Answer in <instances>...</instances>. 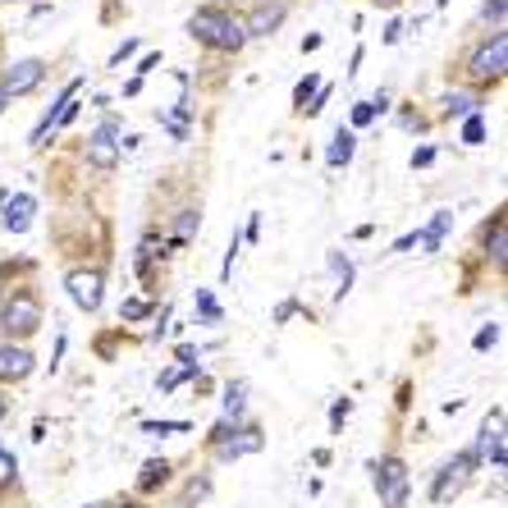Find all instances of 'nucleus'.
I'll return each mask as SVG.
<instances>
[{
  "mask_svg": "<svg viewBox=\"0 0 508 508\" xmlns=\"http://www.w3.org/2000/svg\"><path fill=\"white\" fill-rule=\"evenodd\" d=\"M165 481H170V463H165V458H151V463H142L138 490L147 495V490H156V486H165Z\"/></svg>",
  "mask_w": 508,
  "mask_h": 508,
  "instance_id": "nucleus-17",
  "label": "nucleus"
},
{
  "mask_svg": "<svg viewBox=\"0 0 508 508\" xmlns=\"http://www.w3.org/2000/svg\"><path fill=\"white\" fill-rule=\"evenodd\" d=\"M440 105H444V119H467V115H476L481 101H476L472 92H449Z\"/></svg>",
  "mask_w": 508,
  "mask_h": 508,
  "instance_id": "nucleus-15",
  "label": "nucleus"
},
{
  "mask_svg": "<svg viewBox=\"0 0 508 508\" xmlns=\"http://www.w3.org/2000/svg\"><path fill=\"white\" fill-rule=\"evenodd\" d=\"M486 252L495 266H504V257H508V220L504 216H495V229L486 234Z\"/></svg>",
  "mask_w": 508,
  "mask_h": 508,
  "instance_id": "nucleus-16",
  "label": "nucleus"
},
{
  "mask_svg": "<svg viewBox=\"0 0 508 508\" xmlns=\"http://www.w3.org/2000/svg\"><path fill=\"white\" fill-rule=\"evenodd\" d=\"M472 458H476V467L490 463L495 472H504V408H495V412L486 417V426H481V435H476Z\"/></svg>",
  "mask_w": 508,
  "mask_h": 508,
  "instance_id": "nucleus-4",
  "label": "nucleus"
},
{
  "mask_svg": "<svg viewBox=\"0 0 508 508\" xmlns=\"http://www.w3.org/2000/svg\"><path fill=\"white\" fill-rule=\"evenodd\" d=\"M349 408H353L349 398H339V404L330 408V426H335V431H339V426H343V417H349Z\"/></svg>",
  "mask_w": 508,
  "mask_h": 508,
  "instance_id": "nucleus-32",
  "label": "nucleus"
},
{
  "mask_svg": "<svg viewBox=\"0 0 508 508\" xmlns=\"http://www.w3.org/2000/svg\"><path fill=\"white\" fill-rule=\"evenodd\" d=\"M472 467H476L472 453H458L453 463H444V467H440V476H435V486H431V499H435V504H449L453 495L463 490V481L472 476Z\"/></svg>",
  "mask_w": 508,
  "mask_h": 508,
  "instance_id": "nucleus-7",
  "label": "nucleus"
},
{
  "mask_svg": "<svg viewBox=\"0 0 508 508\" xmlns=\"http://www.w3.org/2000/svg\"><path fill=\"white\" fill-rule=\"evenodd\" d=\"M463 142H467V147H481V142H486V119H481V115H467V124H463Z\"/></svg>",
  "mask_w": 508,
  "mask_h": 508,
  "instance_id": "nucleus-23",
  "label": "nucleus"
},
{
  "mask_svg": "<svg viewBox=\"0 0 508 508\" xmlns=\"http://www.w3.org/2000/svg\"><path fill=\"white\" fill-rule=\"evenodd\" d=\"M65 289H69L73 307H83V312H96V307H101V289H105V280H101V271H69Z\"/></svg>",
  "mask_w": 508,
  "mask_h": 508,
  "instance_id": "nucleus-8",
  "label": "nucleus"
},
{
  "mask_svg": "<svg viewBox=\"0 0 508 508\" xmlns=\"http://www.w3.org/2000/svg\"><path fill=\"white\" fill-rule=\"evenodd\" d=\"M197 312H202V320H206V326H216V320H220V303L211 298L206 289H197Z\"/></svg>",
  "mask_w": 508,
  "mask_h": 508,
  "instance_id": "nucleus-25",
  "label": "nucleus"
},
{
  "mask_svg": "<svg viewBox=\"0 0 508 508\" xmlns=\"http://www.w3.org/2000/svg\"><path fill=\"white\" fill-rule=\"evenodd\" d=\"M0 417H5V398H0Z\"/></svg>",
  "mask_w": 508,
  "mask_h": 508,
  "instance_id": "nucleus-37",
  "label": "nucleus"
},
{
  "mask_svg": "<svg viewBox=\"0 0 508 508\" xmlns=\"http://www.w3.org/2000/svg\"><path fill=\"white\" fill-rule=\"evenodd\" d=\"M128 508H138V504H128Z\"/></svg>",
  "mask_w": 508,
  "mask_h": 508,
  "instance_id": "nucleus-40",
  "label": "nucleus"
},
{
  "mask_svg": "<svg viewBox=\"0 0 508 508\" xmlns=\"http://www.w3.org/2000/svg\"><path fill=\"white\" fill-rule=\"evenodd\" d=\"M33 353L23 349V343H5L0 349V381H28L33 376Z\"/></svg>",
  "mask_w": 508,
  "mask_h": 508,
  "instance_id": "nucleus-11",
  "label": "nucleus"
},
{
  "mask_svg": "<svg viewBox=\"0 0 508 508\" xmlns=\"http://www.w3.org/2000/svg\"><path fill=\"white\" fill-rule=\"evenodd\" d=\"M0 206H5V197H0Z\"/></svg>",
  "mask_w": 508,
  "mask_h": 508,
  "instance_id": "nucleus-39",
  "label": "nucleus"
},
{
  "mask_svg": "<svg viewBox=\"0 0 508 508\" xmlns=\"http://www.w3.org/2000/svg\"><path fill=\"white\" fill-rule=\"evenodd\" d=\"M293 312H298V303H280V312H275V320H289Z\"/></svg>",
  "mask_w": 508,
  "mask_h": 508,
  "instance_id": "nucleus-35",
  "label": "nucleus"
},
{
  "mask_svg": "<svg viewBox=\"0 0 508 508\" xmlns=\"http://www.w3.org/2000/svg\"><path fill=\"white\" fill-rule=\"evenodd\" d=\"M408 463L404 458H385L381 467H376V490H381V499H385V508H404L408 504Z\"/></svg>",
  "mask_w": 508,
  "mask_h": 508,
  "instance_id": "nucleus-5",
  "label": "nucleus"
},
{
  "mask_svg": "<svg viewBox=\"0 0 508 508\" xmlns=\"http://www.w3.org/2000/svg\"><path fill=\"white\" fill-rule=\"evenodd\" d=\"M156 65H160V56H156V50H147V56H142V65H138V78H142V73H151Z\"/></svg>",
  "mask_w": 508,
  "mask_h": 508,
  "instance_id": "nucleus-34",
  "label": "nucleus"
},
{
  "mask_svg": "<svg viewBox=\"0 0 508 508\" xmlns=\"http://www.w3.org/2000/svg\"><path fill=\"white\" fill-rule=\"evenodd\" d=\"M284 14H289L284 0H257L252 14L243 19V28H248V37H271L280 23H284Z\"/></svg>",
  "mask_w": 508,
  "mask_h": 508,
  "instance_id": "nucleus-10",
  "label": "nucleus"
},
{
  "mask_svg": "<svg viewBox=\"0 0 508 508\" xmlns=\"http://www.w3.org/2000/svg\"><path fill=\"white\" fill-rule=\"evenodd\" d=\"M0 211H5V229H10V234H23V229L33 225L37 202H33V193H19V197H5V206H0Z\"/></svg>",
  "mask_w": 508,
  "mask_h": 508,
  "instance_id": "nucleus-12",
  "label": "nucleus"
},
{
  "mask_svg": "<svg viewBox=\"0 0 508 508\" xmlns=\"http://www.w3.org/2000/svg\"><path fill=\"white\" fill-rule=\"evenodd\" d=\"M243 408H248V385L234 381L225 389V421H238V417H243Z\"/></svg>",
  "mask_w": 508,
  "mask_h": 508,
  "instance_id": "nucleus-19",
  "label": "nucleus"
},
{
  "mask_svg": "<svg viewBox=\"0 0 508 508\" xmlns=\"http://www.w3.org/2000/svg\"><path fill=\"white\" fill-rule=\"evenodd\" d=\"M495 343H499V326H495V320H490V326H481V330H476V339H472V349H476V353H490Z\"/></svg>",
  "mask_w": 508,
  "mask_h": 508,
  "instance_id": "nucleus-24",
  "label": "nucleus"
},
{
  "mask_svg": "<svg viewBox=\"0 0 508 508\" xmlns=\"http://www.w3.org/2000/svg\"><path fill=\"white\" fill-rule=\"evenodd\" d=\"M193 371H197V362H189V366H183V371H165V376H160V389H174L183 376H193Z\"/></svg>",
  "mask_w": 508,
  "mask_h": 508,
  "instance_id": "nucleus-30",
  "label": "nucleus"
},
{
  "mask_svg": "<svg viewBox=\"0 0 508 508\" xmlns=\"http://www.w3.org/2000/svg\"><path fill=\"white\" fill-rule=\"evenodd\" d=\"M133 50H138V37H128V42H124V46L115 50V56H111V65H124V60L133 56Z\"/></svg>",
  "mask_w": 508,
  "mask_h": 508,
  "instance_id": "nucleus-33",
  "label": "nucleus"
},
{
  "mask_svg": "<svg viewBox=\"0 0 508 508\" xmlns=\"http://www.w3.org/2000/svg\"><path fill=\"white\" fill-rule=\"evenodd\" d=\"M42 78H46V60H19V65L5 69V78H0V92H5V96H23V92H33Z\"/></svg>",
  "mask_w": 508,
  "mask_h": 508,
  "instance_id": "nucleus-9",
  "label": "nucleus"
},
{
  "mask_svg": "<svg viewBox=\"0 0 508 508\" xmlns=\"http://www.w3.org/2000/svg\"><path fill=\"white\" fill-rule=\"evenodd\" d=\"M353 151H358V133H353V128H339V133H335V142H330V151H326L330 170H343V165L353 160Z\"/></svg>",
  "mask_w": 508,
  "mask_h": 508,
  "instance_id": "nucleus-14",
  "label": "nucleus"
},
{
  "mask_svg": "<svg viewBox=\"0 0 508 508\" xmlns=\"http://www.w3.org/2000/svg\"><path fill=\"white\" fill-rule=\"evenodd\" d=\"M37 326H42V303H37V293H14V298L0 307V330L10 335V343L37 335Z\"/></svg>",
  "mask_w": 508,
  "mask_h": 508,
  "instance_id": "nucleus-2",
  "label": "nucleus"
},
{
  "mask_svg": "<svg viewBox=\"0 0 508 508\" xmlns=\"http://www.w3.org/2000/svg\"><path fill=\"white\" fill-rule=\"evenodd\" d=\"M5 101H10V96H5V92H0V111H5Z\"/></svg>",
  "mask_w": 508,
  "mask_h": 508,
  "instance_id": "nucleus-36",
  "label": "nucleus"
},
{
  "mask_svg": "<svg viewBox=\"0 0 508 508\" xmlns=\"http://www.w3.org/2000/svg\"><path fill=\"white\" fill-rule=\"evenodd\" d=\"M92 508H105V504H92Z\"/></svg>",
  "mask_w": 508,
  "mask_h": 508,
  "instance_id": "nucleus-38",
  "label": "nucleus"
},
{
  "mask_svg": "<svg viewBox=\"0 0 508 508\" xmlns=\"http://www.w3.org/2000/svg\"><path fill=\"white\" fill-rule=\"evenodd\" d=\"M19 476V463H14V453L0 444V486H10V481Z\"/></svg>",
  "mask_w": 508,
  "mask_h": 508,
  "instance_id": "nucleus-27",
  "label": "nucleus"
},
{
  "mask_svg": "<svg viewBox=\"0 0 508 508\" xmlns=\"http://www.w3.org/2000/svg\"><path fill=\"white\" fill-rule=\"evenodd\" d=\"M504 65H508V37H504V33H490V42L472 56L467 73L476 78V83H499V78H504Z\"/></svg>",
  "mask_w": 508,
  "mask_h": 508,
  "instance_id": "nucleus-3",
  "label": "nucleus"
},
{
  "mask_svg": "<svg viewBox=\"0 0 508 508\" xmlns=\"http://www.w3.org/2000/svg\"><path fill=\"white\" fill-rule=\"evenodd\" d=\"M257 449H261V431H257V426H248V431H238V440H220L216 444V458L234 463V458H243V453H257Z\"/></svg>",
  "mask_w": 508,
  "mask_h": 508,
  "instance_id": "nucleus-13",
  "label": "nucleus"
},
{
  "mask_svg": "<svg viewBox=\"0 0 508 508\" xmlns=\"http://www.w3.org/2000/svg\"><path fill=\"white\" fill-rule=\"evenodd\" d=\"M88 165H96V170H115L119 165V124L115 119H105L88 138Z\"/></svg>",
  "mask_w": 508,
  "mask_h": 508,
  "instance_id": "nucleus-6",
  "label": "nucleus"
},
{
  "mask_svg": "<svg viewBox=\"0 0 508 508\" xmlns=\"http://www.w3.org/2000/svg\"><path fill=\"white\" fill-rule=\"evenodd\" d=\"M385 105H389V96H385V92H381L376 101H358V105H353V128H366L371 119H376V115L385 111Z\"/></svg>",
  "mask_w": 508,
  "mask_h": 508,
  "instance_id": "nucleus-20",
  "label": "nucleus"
},
{
  "mask_svg": "<svg viewBox=\"0 0 508 508\" xmlns=\"http://www.w3.org/2000/svg\"><path fill=\"white\" fill-rule=\"evenodd\" d=\"M431 160H435V147H417V151H412V170H426Z\"/></svg>",
  "mask_w": 508,
  "mask_h": 508,
  "instance_id": "nucleus-31",
  "label": "nucleus"
},
{
  "mask_svg": "<svg viewBox=\"0 0 508 508\" xmlns=\"http://www.w3.org/2000/svg\"><path fill=\"white\" fill-rule=\"evenodd\" d=\"M316 88H320V78H316V73H307L303 83L293 88V111H307V101L316 96Z\"/></svg>",
  "mask_w": 508,
  "mask_h": 508,
  "instance_id": "nucleus-21",
  "label": "nucleus"
},
{
  "mask_svg": "<svg viewBox=\"0 0 508 508\" xmlns=\"http://www.w3.org/2000/svg\"><path fill=\"white\" fill-rule=\"evenodd\" d=\"M119 316H124V320H142V316H151V303H142V298H128V303L119 307Z\"/></svg>",
  "mask_w": 508,
  "mask_h": 508,
  "instance_id": "nucleus-29",
  "label": "nucleus"
},
{
  "mask_svg": "<svg viewBox=\"0 0 508 508\" xmlns=\"http://www.w3.org/2000/svg\"><path fill=\"white\" fill-rule=\"evenodd\" d=\"M147 435H183L189 431V421H142Z\"/></svg>",
  "mask_w": 508,
  "mask_h": 508,
  "instance_id": "nucleus-26",
  "label": "nucleus"
},
{
  "mask_svg": "<svg viewBox=\"0 0 508 508\" xmlns=\"http://www.w3.org/2000/svg\"><path fill=\"white\" fill-rule=\"evenodd\" d=\"M326 261H330V271H335V280H339V289H335V298L343 303V293H349V289H353V261H349V257H343V252H330Z\"/></svg>",
  "mask_w": 508,
  "mask_h": 508,
  "instance_id": "nucleus-18",
  "label": "nucleus"
},
{
  "mask_svg": "<svg viewBox=\"0 0 508 508\" xmlns=\"http://www.w3.org/2000/svg\"><path fill=\"white\" fill-rule=\"evenodd\" d=\"M197 225H202V216H197V211H179V225H174V243H183V238H193V234H197Z\"/></svg>",
  "mask_w": 508,
  "mask_h": 508,
  "instance_id": "nucleus-22",
  "label": "nucleus"
},
{
  "mask_svg": "<svg viewBox=\"0 0 508 508\" xmlns=\"http://www.w3.org/2000/svg\"><path fill=\"white\" fill-rule=\"evenodd\" d=\"M481 19L495 23V33H504V0H486V5H481Z\"/></svg>",
  "mask_w": 508,
  "mask_h": 508,
  "instance_id": "nucleus-28",
  "label": "nucleus"
},
{
  "mask_svg": "<svg viewBox=\"0 0 508 508\" xmlns=\"http://www.w3.org/2000/svg\"><path fill=\"white\" fill-rule=\"evenodd\" d=\"M189 37L211 46V50H225V56H238V50L248 46V28L243 19H234L229 10L220 5H202L193 19H189Z\"/></svg>",
  "mask_w": 508,
  "mask_h": 508,
  "instance_id": "nucleus-1",
  "label": "nucleus"
}]
</instances>
